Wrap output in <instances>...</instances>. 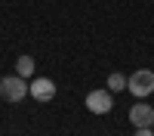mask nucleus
<instances>
[{
    "label": "nucleus",
    "mask_w": 154,
    "mask_h": 136,
    "mask_svg": "<svg viewBox=\"0 0 154 136\" xmlns=\"http://www.w3.org/2000/svg\"><path fill=\"white\" fill-rule=\"evenodd\" d=\"M31 93V84L28 77H22V74H9V77H0V99H6V102H22L25 96Z\"/></svg>",
    "instance_id": "nucleus-1"
},
{
    "label": "nucleus",
    "mask_w": 154,
    "mask_h": 136,
    "mask_svg": "<svg viewBox=\"0 0 154 136\" xmlns=\"http://www.w3.org/2000/svg\"><path fill=\"white\" fill-rule=\"evenodd\" d=\"M126 90H130L136 99L151 96V93H154V71H148V68L133 71V74H130V81H126Z\"/></svg>",
    "instance_id": "nucleus-2"
},
{
    "label": "nucleus",
    "mask_w": 154,
    "mask_h": 136,
    "mask_svg": "<svg viewBox=\"0 0 154 136\" xmlns=\"http://www.w3.org/2000/svg\"><path fill=\"white\" fill-rule=\"evenodd\" d=\"M86 108L93 111V115H108V111L114 108L111 90H93V93H86Z\"/></svg>",
    "instance_id": "nucleus-3"
},
{
    "label": "nucleus",
    "mask_w": 154,
    "mask_h": 136,
    "mask_svg": "<svg viewBox=\"0 0 154 136\" xmlns=\"http://www.w3.org/2000/svg\"><path fill=\"white\" fill-rule=\"evenodd\" d=\"M31 99H37V102H53V99H56V81L34 77L31 81Z\"/></svg>",
    "instance_id": "nucleus-4"
},
{
    "label": "nucleus",
    "mask_w": 154,
    "mask_h": 136,
    "mask_svg": "<svg viewBox=\"0 0 154 136\" xmlns=\"http://www.w3.org/2000/svg\"><path fill=\"white\" fill-rule=\"evenodd\" d=\"M130 124H133V127H154V105L136 102L130 108Z\"/></svg>",
    "instance_id": "nucleus-5"
},
{
    "label": "nucleus",
    "mask_w": 154,
    "mask_h": 136,
    "mask_svg": "<svg viewBox=\"0 0 154 136\" xmlns=\"http://www.w3.org/2000/svg\"><path fill=\"white\" fill-rule=\"evenodd\" d=\"M34 59L31 56H19L16 59V74H22V77H31V74H34Z\"/></svg>",
    "instance_id": "nucleus-6"
},
{
    "label": "nucleus",
    "mask_w": 154,
    "mask_h": 136,
    "mask_svg": "<svg viewBox=\"0 0 154 136\" xmlns=\"http://www.w3.org/2000/svg\"><path fill=\"white\" fill-rule=\"evenodd\" d=\"M126 81H130L126 74H120V71H111V74H108V90H111V93H120V90H126Z\"/></svg>",
    "instance_id": "nucleus-7"
},
{
    "label": "nucleus",
    "mask_w": 154,
    "mask_h": 136,
    "mask_svg": "<svg viewBox=\"0 0 154 136\" xmlns=\"http://www.w3.org/2000/svg\"><path fill=\"white\" fill-rule=\"evenodd\" d=\"M136 136H154L151 127H136Z\"/></svg>",
    "instance_id": "nucleus-8"
}]
</instances>
